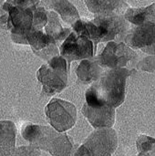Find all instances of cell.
<instances>
[{"instance_id": "cell-15", "label": "cell", "mask_w": 155, "mask_h": 156, "mask_svg": "<svg viewBox=\"0 0 155 156\" xmlns=\"http://www.w3.org/2000/svg\"><path fill=\"white\" fill-rule=\"evenodd\" d=\"M71 29L77 34L83 35L87 38L91 40L94 45V53L96 54L98 44L103 42L105 37L104 29L101 27L97 26L95 23L92 22V20L88 18H79L72 26Z\"/></svg>"}, {"instance_id": "cell-24", "label": "cell", "mask_w": 155, "mask_h": 156, "mask_svg": "<svg viewBox=\"0 0 155 156\" xmlns=\"http://www.w3.org/2000/svg\"><path fill=\"white\" fill-rule=\"evenodd\" d=\"M5 0H0V27L7 30L8 12L5 8Z\"/></svg>"}, {"instance_id": "cell-4", "label": "cell", "mask_w": 155, "mask_h": 156, "mask_svg": "<svg viewBox=\"0 0 155 156\" xmlns=\"http://www.w3.org/2000/svg\"><path fill=\"white\" fill-rule=\"evenodd\" d=\"M95 58L104 69L126 68L132 70H137L136 64L140 58L139 54L124 42L115 41L108 42L103 50Z\"/></svg>"}, {"instance_id": "cell-5", "label": "cell", "mask_w": 155, "mask_h": 156, "mask_svg": "<svg viewBox=\"0 0 155 156\" xmlns=\"http://www.w3.org/2000/svg\"><path fill=\"white\" fill-rule=\"evenodd\" d=\"M47 121L50 126L60 133L70 130L77 122V108L67 101L54 98L45 108Z\"/></svg>"}, {"instance_id": "cell-11", "label": "cell", "mask_w": 155, "mask_h": 156, "mask_svg": "<svg viewBox=\"0 0 155 156\" xmlns=\"http://www.w3.org/2000/svg\"><path fill=\"white\" fill-rule=\"evenodd\" d=\"M26 42L31 47L32 52L46 61L59 55V48L55 39L47 35L43 29L30 32Z\"/></svg>"}, {"instance_id": "cell-16", "label": "cell", "mask_w": 155, "mask_h": 156, "mask_svg": "<svg viewBox=\"0 0 155 156\" xmlns=\"http://www.w3.org/2000/svg\"><path fill=\"white\" fill-rule=\"evenodd\" d=\"M44 28L45 33L55 39L58 48L72 31L71 27H63L61 26L59 16L53 10L48 11V23Z\"/></svg>"}, {"instance_id": "cell-7", "label": "cell", "mask_w": 155, "mask_h": 156, "mask_svg": "<svg viewBox=\"0 0 155 156\" xmlns=\"http://www.w3.org/2000/svg\"><path fill=\"white\" fill-rule=\"evenodd\" d=\"M59 55L67 60L69 70L70 63L72 61H81L95 56L94 45L93 42L85 36L71 31L69 37L59 46Z\"/></svg>"}, {"instance_id": "cell-21", "label": "cell", "mask_w": 155, "mask_h": 156, "mask_svg": "<svg viewBox=\"0 0 155 156\" xmlns=\"http://www.w3.org/2000/svg\"><path fill=\"white\" fill-rule=\"evenodd\" d=\"M136 69L145 72H154L155 55H148L143 58H139L136 64Z\"/></svg>"}, {"instance_id": "cell-14", "label": "cell", "mask_w": 155, "mask_h": 156, "mask_svg": "<svg viewBox=\"0 0 155 156\" xmlns=\"http://www.w3.org/2000/svg\"><path fill=\"white\" fill-rule=\"evenodd\" d=\"M104 70L105 69L99 65L94 56L91 58L81 60L79 66L76 68L75 73L79 83L88 85L97 81Z\"/></svg>"}, {"instance_id": "cell-22", "label": "cell", "mask_w": 155, "mask_h": 156, "mask_svg": "<svg viewBox=\"0 0 155 156\" xmlns=\"http://www.w3.org/2000/svg\"><path fill=\"white\" fill-rule=\"evenodd\" d=\"M41 150L33 146V145H26V146H19L11 152L10 156H40Z\"/></svg>"}, {"instance_id": "cell-18", "label": "cell", "mask_w": 155, "mask_h": 156, "mask_svg": "<svg viewBox=\"0 0 155 156\" xmlns=\"http://www.w3.org/2000/svg\"><path fill=\"white\" fill-rule=\"evenodd\" d=\"M16 127L11 121H0V148L12 152L16 146Z\"/></svg>"}, {"instance_id": "cell-27", "label": "cell", "mask_w": 155, "mask_h": 156, "mask_svg": "<svg viewBox=\"0 0 155 156\" xmlns=\"http://www.w3.org/2000/svg\"><path fill=\"white\" fill-rule=\"evenodd\" d=\"M56 1H58V0H41L40 5H43L44 7H47V8L49 9L50 5H51L54 2H56Z\"/></svg>"}, {"instance_id": "cell-8", "label": "cell", "mask_w": 155, "mask_h": 156, "mask_svg": "<svg viewBox=\"0 0 155 156\" xmlns=\"http://www.w3.org/2000/svg\"><path fill=\"white\" fill-rule=\"evenodd\" d=\"M124 43L132 49L155 55V24L145 21L140 26L131 25Z\"/></svg>"}, {"instance_id": "cell-2", "label": "cell", "mask_w": 155, "mask_h": 156, "mask_svg": "<svg viewBox=\"0 0 155 156\" xmlns=\"http://www.w3.org/2000/svg\"><path fill=\"white\" fill-rule=\"evenodd\" d=\"M21 135L31 145L52 156H73L76 151L73 139L51 126L26 123L21 129Z\"/></svg>"}, {"instance_id": "cell-9", "label": "cell", "mask_w": 155, "mask_h": 156, "mask_svg": "<svg viewBox=\"0 0 155 156\" xmlns=\"http://www.w3.org/2000/svg\"><path fill=\"white\" fill-rule=\"evenodd\" d=\"M83 145L95 156H111L118 147V136L112 128L96 129Z\"/></svg>"}, {"instance_id": "cell-26", "label": "cell", "mask_w": 155, "mask_h": 156, "mask_svg": "<svg viewBox=\"0 0 155 156\" xmlns=\"http://www.w3.org/2000/svg\"><path fill=\"white\" fill-rule=\"evenodd\" d=\"M74 156H95L93 154H91L90 152V150H88L83 144L80 145L78 149H76Z\"/></svg>"}, {"instance_id": "cell-23", "label": "cell", "mask_w": 155, "mask_h": 156, "mask_svg": "<svg viewBox=\"0 0 155 156\" xmlns=\"http://www.w3.org/2000/svg\"><path fill=\"white\" fill-rule=\"evenodd\" d=\"M5 2L20 8H35L40 5L41 0H5Z\"/></svg>"}, {"instance_id": "cell-12", "label": "cell", "mask_w": 155, "mask_h": 156, "mask_svg": "<svg viewBox=\"0 0 155 156\" xmlns=\"http://www.w3.org/2000/svg\"><path fill=\"white\" fill-rule=\"evenodd\" d=\"M81 112L94 129L112 128L115 124L116 110L113 107L104 106L94 108L89 106L85 102L81 109Z\"/></svg>"}, {"instance_id": "cell-17", "label": "cell", "mask_w": 155, "mask_h": 156, "mask_svg": "<svg viewBox=\"0 0 155 156\" xmlns=\"http://www.w3.org/2000/svg\"><path fill=\"white\" fill-rule=\"evenodd\" d=\"M49 9L60 16L63 22L68 25V27H72L76 21L80 18L78 9L69 0H58L50 5Z\"/></svg>"}, {"instance_id": "cell-28", "label": "cell", "mask_w": 155, "mask_h": 156, "mask_svg": "<svg viewBox=\"0 0 155 156\" xmlns=\"http://www.w3.org/2000/svg\"><path fill=\"white\" fill-rule=\"evenodd\" d=\"M10 154H11V152L0 148V156H10Z\"/></svg>"}, {"instance_id": "cell-1", "label": "cell", "mask_w": 155, "mask_h": 156, "mask_svg": "<svg viewBox=\"0 0 155 156\" xmlns=\"http://www.w3.org/2000/svg\"><path fill=\"white\" fill-rule=\"evenodd\" d=\"M134 72L136 70L126 68L105 69L100 78L86 90V103L94 108H118L125 101L127 80Z\"/></svg>"}, {"instance_id": "cell-19", "label": "cell", "mask_w": 155, "mask_h": 156, "mask_svg": "<svg viewBox=\"0 0 155 156\" xmlns=\"http://www.w3.org/2000/svg\"><path fill=\"white\" fill-rule=\"evenodd\" d=\"M136 148L138 153L155 156V138L140 134L136 140Z\"/></svg>"}, {"instance_id": "cell-3", "label": "cell", "mask_w": 155, "mask_h": 156, "mask_svg": "<svg viewBox=\"0 0 155 156\" xmlns=\"http://www.w3.org/2000/svg\"><path fill=\"white\" fill-rule=\"evenodd\" d=\"M68 62L60 55L42 65L37 72V79L42 85L41 96L50 97L65 90L68 87Z\"/></svg>"}, {"instance_id": "cell-13", "label": "cell", "mask_w": 155, "mask_h": 156, "mask_svg": "<svg viewBox=\"0 0 155 156\" xmlns=\"http://www.w3.org/2000/svg\"><path fill=\"white\" fill-rule=\"evenodd\" d=\"M84 2L90 12L100 16L124 15L129 7L126 0H84Z\"/></svg>"}, {"instance_id": "cell-25", "label": "cell", "mask_w": 155, "mask_h": 156, "mask_svg": "<svg viewBox=\"0 0 155 156\" xmlns=\"http://www.w3.org/2000/svg\"><path fill=\"white\" fill-rule=\"evenodd\" d=\"M143 12H144V22L150 21L155 24V4L143 7Z\"/></svg>"}, {"instance_id": "cell-20", "label": "cell", "mask_w": 155, "mask_h": 156, "mask_svg": "<svg viewBox=\"0 0 155 156\" xmlns=\"http://www.w3.org/2000/svg\"><path fill=\"white\" fill-rule=\"evenodd\" d=\"M48 11L43 5H38L33 10V28L32 31L42 30L48 23Z\"/></svg>"}, {"instance_id": "cell-10", "label": "cell", "mask_w": 155, "mask_h": 156, "mask_svg": "<svg viewBox=\"0 0 155 156\" xmlns=\"http://www.w3.org/2000/svg\"><path fill=\"white\" fill-rule=\"evenodd\" d=\"M92 22L97 26L101 27L105 31V37L102 43L110 41L124 42L131 27L130 23L125 19L124 15H94Z\"/></svg>"}, {"instance_id": "cell-29", "label": "cell", "mask_w": 155, "mask_h": 156, "mask_svg": "<svg viewBox=\"0 0 155 156\" xmlns=\"http://www.w3.org/2000/svg\"><path fill=\"white\" fill-rule=\"evenodd\" d=\"M132 156H137V155H132Z\"/></svg>"}, {"instance_id": "cell-6", "label": "cell", "mask_w": 155, "mask_h": 156, "mask_svg": "<svg viewBox=\"0 0 155 156\" xmlns=\"http://www.w3.org/2000/svg\"><path fill=\"white\" fill-rule=\"evenodd\" d=\"M5 8L8 12L7 30L11 33L14 43L27 45L26 37L33 28L34 8H20L5 2Z\"/></svg>"}]
</instances>
